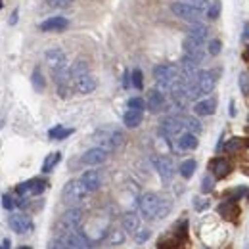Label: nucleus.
Masks as SVG:
<instances>
[{
    "label": "nucleus",
    "instance_id": "a18cd8bd",
    "mask_svg": "<svg viewBox=\"0 0 249 249\" xmlns=\"http://www.w3.org/2000/svg\"><path fill=\"white\" fill-rule=\"evenodd\" d=\"M19 249H31V248H19Z\"/></svg>",
    "mask_w": 249,
    "mask_h": 249
},
{
    "label": "nucleus",
    "instance_id": "37998d69",
    "mask_svg": "<svg viewBox=\"0 0 249 249\" xmlns=\"http://www.w3.org/2000/svg\"><path fill=\"white\" fill-rule=\"evenodd\" d=\"M0 249H10V240H8V238H4V240L0 242Z\"/></svg>",
    "mask_w": 249,
    "mask_h": 249
},
{
    "label": "nucleus",
    "instance_id": "20e7f679",
    "mask_svg": "<svg viewBox=\"0 0 249 249\" xmlns=\"http://www.w3.org/2000/svg\"><path fill=\"white\" fill-rule=\"evenodd\" d=\"M159 201H161V196L157 194H144L138 201V209H140V215L146 218V220H152V218H157V213H159Z\"/></svg>",
    "mask_w": 249,
    "mask_h": 249
},
{
    "label": "nucleus",
    "instance_id": "7c9ffc66",
    "mask_svg": "<svg viewBox=\"0 0 249 249\" xmlns=\"http://www.w3.org/2000/svg\"><path fill=\"white\" fill-rule=\"evenodd\" d=\"M132 87H134L136 90H142V89H144V75H142L140 69H134V71H132Z\"/></svg>",
    "mask_w": 249,
    "mask_h": 249
},
{
    "label": "nucleus",
    "instance_id": "2f4dec72",
    "mask_svg": "<svg viewBox=\"0 0 249 249\" xmlns=\"http://www.w3.org/2000/svg\"><path fill=\"white\" fill-rule=\"evenodd\" d=\"M240 90L248 96L249 94V73L248 71H242L240 73Z\"/></svg>",
    "mask_w": 249,
    "mask_h": 249
},
{
    "label": "nucleus",
    "instance_id": "7ed1b4c3",
    "mask_svg": "<svg viewBox=\"0 0 249 249\" xmlns=\"http://www.w3.org/2000/svg\"><path fill=\"white\" fill-rule=\"evenodd\" d=\"M178 77H180V73L177 71V67L167 65V63L156 65V69H154V79L159 85V90H171V87L177 83Z\"/></svg>",
    "mask_w": 249,
    "mask_h": 249
},
{
    "label": "nucleus",
    "instance_id": "cd10ccee",
    "mask_svg": "<svg viewBox=\"0 0 249 249\" xmlns=\"http://www.w3.org/2000/svg\"><path fill=\"white\" fill-rule=\"evenodd\" d=\"M196 167H197V163H196L194 159L182 161V165H180V175H182L184 178H190V177L196 173Z\"/></svg>",
    "mask_w": 249,
    "mask_h": 249
},
{
    "label": "nucleus",
    "instance_id": "9b49d317",
    "mask_svg": "<svg viewBox=\"0 0 249 249\" xmlns=\"http://www.w3.org/2000/svg\"><path fill=\"white\" fill-rule=\"evenodd\" d=\"M161 132H163V136H167V138L180 136V134L184 132L182 117H167V119L161 123Z\"/></svg>",
    "mask_w": 249,
    "mask_h": 249
},
{
    "label": "nucleus",
    "instance_id": "4c0bfd02",
    "mask_svg": "<svg viewBox=\"0 0 249 249\" xmlns=\"http://www.w3.org/2000/svg\"><path fill=\"white\" fill-rule=\"evenodd\" d=\"M46 249H67V248H65V244H63L62 238L56 236V238H52V240L48 242V248Z\"/></svg>",
    "mask_w": 249,
    "mask_h": 249
},
{
    "label": "nucleus",
    "instance_id": "c756f323",
    "mask_svg": "<svg viewBox=\"0 0 249 249\" xmlns=\"http://www.w3.org/2000/svg\"><path fill=\"white\" fill-rule=\"evenodd\" d=\"M171 207H173V203H171V199H167V197H161V201H159V213H157V218H165L169 213H171Z\"/></svg>",
    "mask_w": 249,
    "mask_h": 249
},
{
    "label": "nucleus",
    "instance_id": "bb28decb",
    "mask_svg": "<svg viewBox=\"0 0 249 249\" xmlns=\"http://www.w3.org/2000/svg\"><path fill=\"white\" fill-rule=\"evenodd\" d=\"M62 159V154L60 152H56V154H50V156L44 159V165H42V173H50L56 165H58V161Z\"/></svg>",
    "mask_w": 249,
    "mask_h": 249
},
{
    "label": "nucleus",
    "instance_id": "58836bf2",
    "mask_svg": "<svg viewBox=\"0 0 249 249\" xmlns=\"http://www.w3.org/2000/svg\"><path fill=\"white\" fill-rule=\"evenodd\" d=\"M2 205H4V209H8V211H12L14 207H16V203H14V199H12V196H4L2 197Z\"/></svg>",
    "mask_w": 249,
    "mask_h": 249
},
{
    "label": "nucleus",
    "instance_id": "9d476101",
    "mask_svg": "<svg viewBox=\"0 0 249 249\" xmlns=\"http://www.w3.org/2000/svg\"><path fill=\"white\" fill-rule=\"evenodd\" d=\"M60 224L65 228H71V230H81L83 226V211L79 207H71L63 213V217L60 218Z\"/></svg>",
    "mask_w": 249,
    "mask_h": 249
},
{
    "label": "nucleus",
    "instance_id": "e433bc0d",
    "mask_svg": "<svg viewBox=\"0 0 249 249\" xmlns=\"http://www.w3.org/2000/svg\"><path fill=\"white\" fill-rule=\"evenodd\" d=\"M220 48H222V44H220V40H217V38H213V40L209 42V46H207V50H209V54H211V56L220 54Z\"/></svg>",
    "mask_w": 249,
    "mask_h": 249
},
{
    "label": "nucleus",
    "instance_id": "39448f33",
    "mask_svg": "<svg viewBox=\"0 0 249 249\" xmlns=\"http://www.w3.org/2000/svg\"><path fill=\"white\" fill-rule=\"evenodd\" d=\"M171 12L177 16V18H180V19H184V21H190V23H199V19H201V14L203 12H199L197 8H194L192 4H188V2H173L171 4Z\"/></svg>",
    "mask_w": 249,
    "mask_h": 249
},
{
    "label": "nucleus",
    "instance_id": "f8f14e48",
    "mask_svg": "<svg viewBox=\"0 0 249 249\" xmlns=\"http://www.w3.org/2000/svg\"><path fill=\"white\" fill-rule=\"evenodd\" d=\"M154 167H156V171L159 173L163 182H171L173 180L175 167H173V161L169 157H154Z\"/></svg>",
    "mask_w": 249,
    "mask_h": 249
},
{
    "label": "nucleus",
    "instance_id": "ea45409f",
    "mask_svg": "<svg viewBox=\"0 0 249 249\" xmlns=\"http://www.w3.org/2000/svg\"><path fill=\"white\" fill-rule=\"evenodd\" d=\"M213 186H215V180H213L211 177H205V178H203V184H201L203 192H211V190H213Z\"/></svg>",
    "mask_w": 249,
    "mask_h": 249
},
{
    "label": "nucleus",
    "instance_id": "6e6552de",
    "mask_svg": "<svg viewBox=\"0 0 249 249\" xmlns=\"http://www.w3.org/2000/svg\"><path fill=\"white\" fill-rule=\"evenodd\" d=\"M215 83H217V79H215V75H213L211 71H197V75H196V79H194V85H196L199 96L213 92Z\"/></svg>",
    "mask_w": 249,
    "mask_h": 249
},
{
    "label": "nucleus",
    "instance_id": "393cba45",
    "mask_svg": "<svg viewBox=\"0 0 249 249\" xmlns=\"http://www.w3.org/2000/svg\"><path fill=\"white\" fill-rule=\"evenodd\" d=\"M182 124H184V130L190 134H199L201 132V123L196 117H182Z\"/></svg>",
    "mask_w": 249,
    "mask_h": 249
},
{
    "label": "nucleus",
    "instance_id": "c9c22d12",
    "mask_svg": "<svg viewBox=\"0 0 249 249\" xmlns=\"http://www.w3.org/2000/svg\"><path fill=\"white\" fill-rule=\"evenodd\" d=\"M205 12H207V18H209V19H215V18H218V12H220V2L217 0V2H215V4H211V6H209Z\"/></svg>",
    "mask_w": 249,
    "mask_h": 249
},
{
    "label": "nucleus",
    "instance_id": "a878e982",
    "mask_svg": "<svg viewBox=\"0 0 249 249\" xmlns=\"http://www.w3.org/2000/svg\"><path fill=\"white\" fill-rule=\"evenodd\" d=\"M33 87H35V90H38V92H42L44 90V87H46V83H44V75H42V71L36 67L35 71H33Z\"/></svg>",
    "mask_w": 249,
    "mask_h": 249
},
{
    "label": "nucleus",
    "instance_id": "c85d7f7f",
    "mask_svg": "<svg viewBox=\"0 0 249 249\" xmlns=\"http://www.w3.org/2000/svg\"><path fill=\"white\" fill-rule=\"evenodd\" d=\"M73 132V128H65V126H54V128H50V138H54V140H63V138H67L69 134Z\"/></svg>",
    "mask_w": 249,
    "mask_h": 249
},
{
    "label": "nucleus",
    "instance_id": "423d86ee",
    "mask_svg": "<svg viewBox=\"0 0 249 249\" xmlns=\"http://www.w3.org/2000/svg\"><path fill=\"white\" fill-rule=\"evenodd\" d=\"M44 60H46V63H48L52 75H58V73H62V71H67V69H69L67 58H65V52L60 50V48H50V50L46 52Z\"/></svg>",
    "mask_w": 249,
    "mask_h": 249
},
{
    "label": "nucleus",
    "instance_id": "79ce46f5",
    "mask_svg": "<svg viewBox=\"0 0 249 249\" xmlns=\"http://www.w3.org/2000/svg\"><path fill=\"white\" fill-rule=\"evenodd\" d=\"M194 203H196V209H197V211H201V209H205V207L209 205L207 201H201V199H196Z\"/></svg>",
    "mask_w": 249,
    "mask_h": 249
},
{
    "label": "nucleus",
    "instance_id": "a211bd4d",
    "mask_svg": "<svg viewBox=\"0 0 249 249\" xmlns=\"http://www.w3.org/2000/svg\"><path fill=\"white\" fill-rule=\"evenodd\" d=\"M215 109H217V100H215V98L199 100V102L194 106V113H196V115H201V117H205V115H213Z\"/></svg>",
    "mask_w": 249,
    "mask_h": 249
},
{
    "label": "nucleus",
    "instance_id": "0eeeda50",
    "mask_svg": "<svg viewBox=\"0 0 249 249\" xmlns=\"http://www.w3.org/2000/svg\"><path fill=\"white\" fill-rule=\"evenodd\" d=\"M46 190V180L44 178H31V180H25L21 184L16 186V194L19 197H31V196H38Z\"/></svg>",
    "mask_w": 249,
    "mask_h": 249
},
{
    "label": "nucleus",
    "instance_id": "4be33fe9",
    "mask_svg": "<svg viewBox=\"0 0 249 249\" xmlns=\"http://www.w3.org/2000/svg\"><path fill=\"white\" fill-rule=\"evenodd\" d=\"M142 111H138V109H126L123 115V123L124 126H128V128H136L138 124L142 123Z\"/></svg>",
    "mask_w": 249,
    "mask_h": 249
},
{
    "label": "nucleus",
    "instance_id": "a19ab883",
    "mask_svg": "<svg viewBox=\"0 0 249 249\" xmlns=\"http://www.w3.org/2000/svg\"><path fill=\"white\" fill-rule=\"evenodd\" d=\"M240 144H242V140H238V138H232V140L226 144V150H228V152H234L236 148H240Z\"/></svg>",
    "mask_w": 249,
    "mask_h": 249
},
{
    "label": "nucleus",
    "instance_id": "aec40b11",
    "mask_svg": "<svg viewBox=\"0 0 249 249\" xmlns=\"http://www.w3.org/2000/svg\"><path fill=\"white\" fill-rule=\"evenodd\" d=\"M121 224H123L124 232L134 234V232L140 228V217H138L134 211H126L123 217H121Z\"/></svg>",
    "mask_w": 249,
    "mask_h": 249
},
{
    "label": "nucleus",
    "instance_id": "412c9836",
    "mask_svg": "<svg viewBox=\"0 0 249 249\" xmlns=\"http://www.w3.org/2000/svg\"><path fill=\"white\" fill-rule=\"evenodd\" d=\"M211 171H213V175L217 178H224L230 173V163L226 159H222V157H217V159L211 161Z\"/></svg>",
    "mask_w": 249,
    "mask_h": 249
},
{
    "label": "nucleus",
    "instance_id": "473e14b6",
    "mask_svg": "<svg viewBox=\"0 0 249 249\" xmlns=\"http://www.w3.org/2000/svg\"><path fill=\"white\" fill-rule=\"evenodd\" d=\"M146 107V102L142 98H130L128 100V109H138V111H144Z\"/></svg>",
    "mask_w": 249,
    "mask_h": 249
},
{
    "label": "nucleus",
    "instance_id": "f3484780",
    "mask_svg": "<svg viewBox=\"0 0 249 249\" xmlns=\"http://www.w3.org/2000/svg\"><path fill=\"white\" fill-rule=\"evenodd\" d=\"M81 182H83V186L92 194V192L100 190V186H102V175H100L98 171H87V173L81 177Z\"/></svg>",
    "mask_w": 249,
    "mask_h": 249
},
{
    "label": "nucleus",
    "instance_id": "72a5a7b5",
    "mask_svg": "<svg viewBox=\"0 0 249 249\" xmlns=\"http://www.w3.org/2000/svg\"><path fill=\"white\" fill-rule=\"evenodd\" d=\"M134 236H136V242H138V244H144V242L150 238V230H148V228H138V230L134 232Z\"/></svg>",
    "mask_w": 249,
    "mask_h": 249
},
{
    "label": "nucleus",
    "instance_id": "4468645a",
    "mask_svg": "<svg viewBox=\"0 0 249 249\" xmlns=\"http://www.w3.org/2000/svg\"><path fill=\"white\" fill-rule=\"evenodd\" d=\"M109 156V152H106L104 148H92V150H89V152H85L83 157H81V161L85 163V165H102L106 159Z\"/></svg>",
    "mask_w": 249,
    "mask_h": 249
},
{
    "label": "nucleus",
    "instance_id": "f03ea898",
    "mask_svg": "<svg viewBox=\"0 0 249 249\" xmlns=\"http://www.w3.org/2000/svg\"><path fill=\"white\" fill-rule=\"evenodd\" d=\"M90 192L83 186L81 178L79 180H69L62 190V199L65 205H71V207H77L79 203H83L87 199Z\"/></svg>",
    "mask_w": 249,
    "mask_h": 249
},
{
    "label": "nucleus",
    "instance_id": "f257e3e1",
    "mask_svg": "<svg viewBox=\"0 0 249 249\" xmlns=\"http://www.w3.org/2000/svg\"><path fill=\"white\" fill-rule=\"evenodd\" d=\"M94 140L100 144L98 148H104L106 152L111 150H119L124 144V134L117 128H100L94 134Z\"/></svg>",
    "mask_w": 249,
    "mask_h": 249
},
{
    "label": "nucleus",
    "instance_id": "dca6fc26",
    "mask_svg": "<svg viewBox=\"0 0 249 249\" xmlns=\"http://www.w3.org/2000/svg\"><path fill=\"white\" fill-rule=\"evenodd\" d=\"M67 25H69V19L67 18H63V16H54V18H48L46 21H42L40 23V31H63V29H67Z\"/></svg>",
    "mask_w": 249,
    "mask_h": 249
},
{
    "label": "nucleus",
    "instance_id": "ddd939ff",
    "mask_svg": "<svg viewBox=\"0 0 249 249\" xmlns=\"http://www.w3.org/2000/svg\"><path fill=\"white\" fill-rule=\"evenodd\" d=\"M73 87L81 94H90L96 90V79L90 75V71L89 73H83V75H79V77L73 79Z\"/></svg>",
    "mask_w": 249,
    "mask_h": 249
},
{
    "label": "nucleus",
    "instance_id": "c03bdc74",
    "mask_svg": "<svg viewBox=\"0 0 249 249\" xmlns=\"http://www.w3.org/2000/svg\"><path fill=\"white\" fill-rule=\"evenodd\" d=\"M16 21H18V10L12 14V19H10V23H12V25H16Z\"/></svg>",
    "mask_w": 249,
    "mask_h": 249
},
{
    "label": "nucleus",
    "instance_id": "b1692460",
    "mask_svg": "<svg viewBox=\"0 0 249 249\" xmlns=\"http://www.w3.org/2000/svg\"><path fill=\"white\" fill-rule=\"evenodd\" d=\"M186 36L194 38V40H199V42H205V40H207V27L201 25V23H196V25L188 31Z\"/></svg>",
    "mask_w": 249,
    "mask_h": 249
},
{
    "label": "nucleus",
    "instance_id": "2eb2a0df",
    "mask_svg": "<svg viewBox=\"0 0 249 249\" xmlns=\"http://www.w3.org/2000/svg\"><path fill=\"white\" fill-rule=\"evenodd\" d=\"M146 107L152 111V113H159L163 107H165V96L159 89H152L148 92V100H146Z\"/></svg>",
    "mask_w": 249,
    "mask_h": 249
},
{
    "label": "nucleus",
    "instance_id": "f704fd0d",
    "mask_svg": "<svg viewBox=\"0 0 249 249\" xmlns=\"http://www.w3.org/2000/svg\"><path fill=\"white\" fill-rule=\"evenodd\" d=\"M46 4L50 8H69L73 4V0H46Z\"/></svg>",
    "mask_w": 249,
    "mask_h": 249
},
{
    "label": "nucleus",
    "instance_id": "5701e85b",
    "mask_svg": "<svg viewBox=\"0 0 249 249\" xmlns=\"http://www.w3.org/2000/svg\"><path fill=\"white\" fill-rule=\"evenodd\" d=\"M124 238H126V232L123 228H111L107 232V236H106L109 246H121V244H124Z\"/></svg>",
    "mask_w": 249,
    "mask_h": 249
},
{
    "label": "nucleus",
    "instance_id": "6ab92c4d",
    "mask_svg": "<svg viewBox=\"0 0 249 249\" xmlns=\"http://www.w3.org/2000/svg\"><path fill=\"white\" fill-rule=\"evenodd\" d=\"M177 148L180 152H192L197 148V136L196 134H190V132H182L178 138H177Z\"/></svg>",
    "mask_w": 249,
    "mask_h": 249
},
{
    "label": "nucleus",
    "instance_id": "1a4fd4ad",
    "mask_svg": "<svg viewBox=\"0 0 249 249\" xmlns=\"http://www.w3.org/2000/svg\"><path fill=\"white\" fill-rule=\"evenodd\" d=\"M8 224H10V228H12L16 234H27L33 228L31 218L27 217V215H23V213H12V215L8 217Z\"/></svg>",
    "mask_w": 249,
    "mask_h": 249
}]
</instances>
